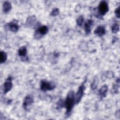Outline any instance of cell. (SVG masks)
<instances>
[{
  "label": "cell",
  "mask_w": 120,
  "mask_h": 120,
  "mask_svg": "<svg viewBox=\"0 0 120 120\" xmlns=\"http://www.w3.org/2000/svg\"><path fill=\"white\" fill-rule=\"evenodd\" d=\"M48 30V27L45 25H43L39 27L36 31L34 37L36 38H41L43 36L46 34Z\"/></svg>",
  "instance_id": "277c9868"
},
{
  "label": "cell",
  "mask_w": 120,
  "mask_h": 120,
  "mask_svg": "<svg viewBox=\"0 0 120 120\" xmlns=\"http://www.w3.org/2000/svg\"><path fill=\"white\" fill-rule=\"evenodd\" d=\"M12 8L11 4L7 1H5L3 4V11L5 13H8Z\"/></svg>",
  "instance_id": "7c38bea8"
},
{
  "label": "cell",
  "mask_w": 120,
  "mask_h": 120,
  "mask_svg": "<svg viewBox=\"0 0 120 120\" xmlns=\"http://www.w3.org/2000/svg\"><path fill=\"white\" fill-rule=\"evenodd\" d=\"M93 21L91 20H88L84 24V30L86 33L87 34H89L91 32V27L93 25Z\"/></svg>",
  "instance_id": "9c48e42d"
},
{
  "label": "cell",
  "mask_w": 120,
  "mask_h": 120,
  "mask_svg": "<svg viewBox=\"0 0 120 120\" xmlns=\"http://www.w3.org/2000/svg\"><path fill=\"white\" fill-rule=\"evenodd\" d=\"M94 33L99 37H102L105 33V30L103 26H99L95 29Z\"/></svg>",
  "instance_id": "30bf717a"
},
{
  "label": "cell",
  "mask_w": 120,
  "mask_h": 120,
  "mask_svg": "<svg viewBox=\"0 0 120 120\" xmlns=\"http://www.w3.org/2000/svg\"><path fill=\"white\" fill-rule=\"evenodd\" d=\"M27 48L25 46H22L18 50V54L21 57H25L27 54Z\"/></svg>",
  "instance_id": "4fadbf2b"
},
{
  "label": "cell",
  "mask_w": 120,
  "mask_h": 120,
  "mask_svg": "<svg viewBox=\"0 0 120 120\" xmlns=\"http://www.w3.org/2000/svg\"><path fill=\"white\" fill-rule=\"evenodd\" d=\"M85 81L83 82V83L79 86L78 90L75 96V104H77L80 102V101L81 100L82 98L83 95L84 91L85 90V86H84V83Z\"/></svg>",
  "instance_id": "3957f363"
},
{
  "label": "cell",
  "mask_w": 120,
  "mask_h": 120,
  "mask_svg": "<svg viewBox=\"0 0 120 120\" xmlns=\"http://www.w3.org/2000/svg\"><path fill=\"white\" fill-rule=\"evenodd\" d=\"M83 21H84L83 17L82 16H80L77 19V20H76V23L77 25L79 26H81L82 24Z\"/></svg>",
  "instance_id": "2e32d148"
},
{
  "label": "cell",
  "mask_w": 120,
  "mask_h": 120,
  "mask_svg": "<svg viewBox=\"0 0 120 120\" xmlns=\"http://www.w3.org/2000/svg\"><path fill=\"white\" fill-rule=\"evenodd\" d=\"M0 57V63H2L5 62L7 58V55L6 53L4 51H1Z\"/></svg>",
  "instance_id": "5bb4252c"
},
{
  "label": "cell",
  "mask_w": 120,
  "mask_h": 120,
  "mask_svg": "<svg viewBox=\"0 0 120 120\" xmlns=\"http://www.w3.org/2000/svg\"><path fill=\"white\" fill-rule=\"evenodd\" d=\"M7 25L10 30L13 32H17L19 28L18 25L17 24V23L15 22V21L11 22L9 23H8Z\"/></svg>",
  "instance_id": "ba28073f"
},
{
  "label": "cell",
  "mask_w": 120,
  "mask_h": 120,
  "mask_svg": "<svg viewBox=\"0 0 120 120\" xmlns=\"http://www.w3.org/2000/svg\"><path fill=\"white\" fill-rule=\"evenodd\" d=\"M12 77L9 76L5 81L3 84V91L4 93L8 92L12 88Z\"/></svg>",
  "instance_id": "8992f818"
},
{
  "label": "cell",
  "mask_w": 120,
  "mask_h": 120,
  "mask_svg": "<svg viewBox=\"0 0 120 120\" xmlns=\"http://www.w3.org/2000/svg\"><path fill=\"white\" fill-rule=\"evenodd\" d=\"M120 7H118L115 9V12H114L117 18H119L120 17Z\"/></svg>",
  "instance_id": "ac0fdd59"
},
{
  "label": "cell",
  "mask_w": 120,
  "mask_h": 120,
  "mask_svg": "<svg viewBox=\"0 0 120 120\" xmlns=\"http://www.w3.org/2000/svg\"><path fill=\"white\" fill-rule=\"evenodd\" d=\"M55 88V84L52 82L42 80L40 82V89L43 91L51 90Z\"/></svg>",
  "instance_id": "7a4b0ae2"
},
{
  "label": "cell",
  "mask_w": 120,
  "mask_h": 120,
  "mask_svg": "<svg viewBox=\"0 0 120 120\" xmlns=\"http://www.w3.org/2000/svg\"><path fill=\"white\" fill-rule=\"evenodd\" d=\"M108 6L107 3L105 1H102L100 2L98 7V10L99 14L103 16L106 14L108 11Z\"/></svg>",
  "instance_id": "5b68a950"
},
{
  "label": "cell",
  "mask_w": 120,
  "mask_h": 120,
  "mask_svg": "<svg viewBox=\"0 0 120 120\" xmlns=\"http://www.w3.org/2000/svg\"><path fill=\"white\" fill-rule=\"evenodd\" d=\"M108 91V87L106 85H103L99 90V95L102 98L106 96Z\"/></svg>",
  "instance_id": "8fae6325"
},
{
  "label": "cell",
  "mask_w": 120,
  "mask_h": 120,
  "mask_svg": "<svg viewBox=\"0 0 120 120\" xmlns=\"http://www.w3.org/2000/svg\"><path fill=\"white\" fill-rule=\"evenodd\" d=\"M33 103V99L30 96H27L24 98L23 103V107L25 110H27L28 107Z\"/></svg>",
  "instance_id": "52a82bcc"
},
{
  "label": "cell",
  "mask_w": 120,
  "mask_h": 120,
  "mask_svg": "<svg viewBox=\"0 0 120 120\" xmlns=\"http://www.w3.org/2000/svg\"><path fill=\"white\" fill-rule=\"evenodd\" d=\"M74 104H75V94L73 91H70L68 93L64 102V105L66 108V114L67 116L70 115Z\"/></svg>",
  "instance_id": "6da1fadb"
},
{
  "label": "cell",
  "mask_w": 120,
  "mask_h": 120,
  "mask_svg": "<svg viewBox=\"0 0 120 120\" xmlns=\"http://www.w3.org/2000/svg\"><path fill=\"white\" fill-rule=\"evenodd\" d=\"M97 81L96 79L94 80V81H93V82H92V83L91 84V87L92 88V90H95V89H96L97 88Z\"/></svg>",
  "instance_id": "d6986e66"
},
{
  "label": "cell",
  "mask_w": 120,
  "mask_h": 120,
  "mask_svg": "<svg viewBox=\"0 0 120 120\" xmlns=\"http://www.w3.org/2000/svg\"><path fill=\"white\" fill-rule=\"evenodd\" d=\"M59 13V10L57 8L53 9L52 11L51 12L50 15L52 16H56Z\"/></svg>",
  "instance_id": "e0dca14e"
},
{
  "label": "cell",
  "mask_w": 120,
  "mask_h": 120,
  "mask_svg": "<svg viewBox=\"0 0 120 120\" xmlns=\"http://www.w3.org/2000/svg\"><path fill=\"white\" fill-rule=\"evenodd\" d=\"M119 30V25L118 23L114 24L112 27V31L113 33H117Z\"/></svg>",
  "instance_id": "9a60e30c"
}]
</instances>
